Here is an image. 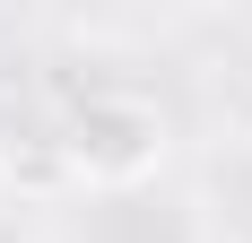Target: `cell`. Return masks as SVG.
<instances>
[{
    "label": "cell",
    "mask_w": 252,
    "mask_h": 243,
    "mask_svg": "<svg viewBox=\"0 0 252 243\" xmlns=\"http://www.w3.org/2000/svg\"><path fill=\"white\" fill-rule=\"evenodd\" d=\"M61 174L87 182V191H139L157 165H165V113L148 96H130V87H96V96H78L70 122H61Z\"/></svg>",
    "instance_id": "obj_1"
},
{
    "label": "cell",
    "mask_w": 252,
    "mask_h": 243,
    "mask_svg": "<svg viewBox=\"0 0 252 243\" xmlns=\"http://www.w3.org/2000/svg\"><path fill=\"white\" fill-rule=\"evenodd\" d=\"M0 209H9V148H0Z\"/></svg>",
    "instance_id": "obj_2"
}]
</instances>
